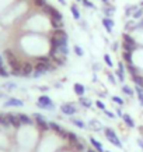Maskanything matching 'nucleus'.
Returning <instances> with one entry per match:
<instances>
[{"instance_id": "obj_44", "label": "nucleus", "mask_w": 143, "mask_h": 152, "mask_svg": "<svg viewBox=\"0 0 143 152\" xmlns=\"http://www.w3.org/2000/svg\"><path fill=\"white\" fill-rule=\"evenodd\" d=\"M104 113H105V115L108 116V117H110V119H114V117H115V115H114V113H112V112H110V110H104Z\"/></svg>"}, {"instance_id": "obj_26", "label": "nucleus", "mask_w": 143, "mask_h": 152, "mask_svg": "<svg viewBox=\"0 0 143 152\" xmlns=\"http://www.w3.org/2000/svg\"><path fill=\"white\" fill-rule=\"evenodd\" d=\"M122 57H124V60L126 61V64H132V53L124 50V53H122Z\"/></svg>"}, {"instance_id": "obj_46", "label": "nucleus", "mask_w": 143, "mask_h": 152, "mask_svg": "<svg viewBox=\"0 0 143 152\" xmlns=\"http://www.w3.org/2000/svg\"><path fill=\"white\" fill-rule=\"evenodd\" d=\"M108 80H110V81H111L112 84H115V83H116V81H115V77H114L112 74H108Z\"/></svg>"}, {"instance_id": "obj_6", "label": "nucleus", "mask_w": 143, "mask_h": 152, "mask_svg": "<svg viewBox=\"0 0 143 152\" xmlns=\"http://www.w3.org/2000/svg\"><path fill=\"white\" fill-rule=\"evenodd\" d=\"M51 57H52V60H53L58 66H63L66 63V56L62 55V53H59L58 50L51 49Z\"/></svg>"}, {"instance_id": "obj_50", "label": "nucleus", "mask_w": 143, "mask_h": 152, "mask_svg": "<svg viewBox=\"0 0 143 152\" xmlns=\"http://www.w3.org/2000/svg\"><path fill=\"white\" fill-rule=\"evenodd\" d=\"M112 49H114V50H115V49H118V43H114V45H112Z\"/></svg>"}, {"instance_id": "obj_40", "label": "nucleus", "mask_w": 143, "mask_h": 152, "mask_svg": "<svg viewBox=\"0 0 143 152\" xmlns=\"http://www.w3.org/2000/svg\"><path fill=\"white\" fill-rule=\"evenodd\" d=\"M0 75H1V77H4V78H6V77H9V75H10V73L4 69V67H0Z\"/></svg>"}, {"instance_id": "obj_53", "label": "nucleus", "mask_w": 143, "mask_h": 152, "mask_svg": "<svg viewBox=\"0 0 143 152\" xmlns=\"http://www.w3.org/2000/svg\"><path fill=\"white\" fill-rule=\"evenodd\" d=\"M86 152H96V151H93V149H87Z\"/></svg>"}, {"instance_id": "obj_4", "label": "nucleus", "mask_w": 143, "mask_h": 152, "mask_svg": "<svg viewBox=\"0 0 143 152\" xmlns=\"http://www.w3.org/2000/svg\"><path fill=\"white\" fill-rule=\"evenodd\" d=\"M42 10H44V13L48 14L52 20H59V21H62V13H60L59 10H56L55 7H52L51 4H46Z\"/></svg>"}, {"instance_id": "obj_31", "label": "nucleus", "mask_w": 143, "mask_h": 152, "mask_svg": "<svg viewBox=\"0 0 143 152\" xmlns=\"http://www.w3.org/2000/svg\"><path fill=\"white\" fill-rule=\"evenodd\" d=\"M142 15H143V7H142V9H138L133 14H132V17H133L135 20H139L140 17H142Z\"/></svg>"}, {"instance_id": "obj_19", "label": "nucleus", "mask_w": 143, "mask_h": 152, "mask_svg": "<svg viewBox=\"0 0 143 152\" xmlns=\"http://www.w3.org/2000/svg\"><path fill=\"white\" fill-rule=\"evenodd\" d=\"M0 126L10 127V123H9V120H7V113H1L0 112Z\"/></svg>"}, {"instance_id": "obj_18", "label": "nucleus", "mask_w": 143, "mask_h": 152, "mask_svg": "<svg viewBox=\"0 0 143 152\" xmlns=\"http://www.w3.org/2000/svg\"><path fill=\"white\" fill-rule=\"evenodd\" d=\"M122 119H124L125 124L128 126V127H130V129H133L135 127V121H133V119H132L129 115H124L122 116Z\"/></svg>"}, {"instance_id": "obj_39", "label": "nucleus", "mask_w": 143, "mask_h": 152, "mask_svg": "<svg viewBox=\"0 0 143 152\" xmlns=\"http://www.w3.org/2000/svg\"><path fill=\"white\" fill-rule=\"evenodd\" d=\"M82 3H83L84 7H87V9H90V7H94V4H93V1H90V0H82Z\"/></svg>"}, {"instance_id": "obj_8", "label": "nucleus", "mask_w": 143, "mask_h": 152, "mask_svg": "<svg viewBox=\"0 0 143 152\" xmlns=\"http://www.w3.org/2000/svg\"><path fill=\"white\" fill-rule=\"evenodd\" d=\"M34 73V64L30 63V61H24L21 64V75L23 77H28Z\"/></svg>"}, {"instance_id": "obj_56", "label": "nucleus", "mask_w": 143, "mask_h": 152, "mask_svg": "<svg viewBox=\"0 0 143 152\" xmlns=\"http://www.w3.org/2000/svg\"><path fill=\"white\" fill-rule=\"evenodd\" d=\"M77 1H82V0H77Z\"/></svg>"}, {"instance_id": "obj_45", "label": "nucleus", "mask_w": 143, "mask_h": 152, "mask_svg": "<svg viewBox=\"0 0 143 152\" xmlns=\"http://www.w3.org/2000/svg\"><path fill=\"white\" fill-rule=\"evenodd\" d=\"M118 70H119V71H122V73H125V69H124V63H122V61H119V63H118Z\"/></svg>"}, {"instance_id": "obj_3", "label": "nucleus", "mask_w": 143, "mask_h": 152, "mask_svg": "<svg viewBox=\"0 0 143 152\" xmlns=\"http://www.w3.org/2000/svg\"><path fill=\"white\" fill-rule=\"evenodd\" d=\"M104 133H105V137H107V140L110 141L111 144H114L115 147H118V148H122V142L119 141V138L116 137V134H115V131L112 129H105L104 130Z\"/></svg>"}, {"instance_id": "obj_34", "label": "nucleus", "mask_w": 143, "mask_h": 152, "mask_svg": "<svg viewBox=\"0 0 143 152\" xmlns=\"http://www.w3.org/2000/svg\"><path fill=\"white\" fill-rule=\"evenodd\" d=\"M104 13L107 14V17H110L112 13H115V7H114V6H111V7H105V9H104Z\"/></svg>"}, {"instance_id": "obj_11", "label": "nucleus", "mask_w": 143, "mask_h": 152, "mask_svg": "<svg viewBox=\"0 0 143 152\" xmlns=\"http://www.w3.org/2000/svg\"><path fill=\"white\" fill-rule=\"evenodd\" d=\"M6 107H10V106H16V107H21V106H24V102L20 101V99H17V98H10L9 101L4 103Z\"/></svg>"}, {"instance_id": "obj_38", "label": "nucleus", "mask_w": 143, "mask_h": 152, "mask_svg": "<svg viewBox=\"0 0 143 152\" xmlns=\"http://www.w3.org/2000/svg\"><path fill=\"white\" fill-rule=\"evenodd\" d=\"M73 145L76 147V149H77V151H84V144L83 142H79V141H76Z\"/></svg>"}, {"instance_id": "obj_41", "label": "nucleus", "mask_w": 143, "mask_h": 152, "mask_svg": "<svg viewBox=\"0 0 143 152\" xmlns=\"http://www.w3.org/2000/svg\"><path fill=\"white\" fill-rule=\"evenodd\" d=\"M74 53H76L77 56H83V55H84L83 49H82L80 46H74Z\"/></svg>"}, {"instance_id": "obj_27", "label": "nucleus", "mask_w": 143, "mask_h": 152, "mask_svg": "<svg viewBox=\"0 0 143 152\" xmlns=\"http://www.w3.org/2000/svg\"><path fill=\"white\" fill-rule=\"evenodd\" d=\"M136 94H138V98H139V102H140V105L143 106V88H142V87H138V85H136Z\"/></svg>"}, {"instance_id": "obj_36", "label": "nucleus", "mask_w": 143, "mask_h": 152, "mask_svg": "<svg viewBox=\"0 0 143 152\" xmlns=\"http://www.w3.org/2000/svg\"><path fill=\"white\" fill-rule=\"evenodd\" d=\"M128 71H129L132 75H136V74H138V69H136L133 64H128Z\"/></svg>"}, {"instance_id": "obj_51", "label": "nucleus", "mask_w": 143, "mask_h": 152, "mask_svg": "<svg viewBox=\"0 0 143 152\" xmlns=\"http://www.w3.org/2000/svg\"><path fill=\"white\" fill-rule=\"evenodd\" d=\"M116 113H118V116H124V115H122V112H121L119 109H118V110H116Z\"/></svg>"}, {"instance_id": "obj_7", "label": "nucleus", "mask_w": 143, "mask_h": 152, "mask_svg": "<svg viewBox=\"0 0 143 152\" xmlns=\"http://www.w3.org/2000/svg\"><path fill=\"white\" fill-rule=\"evenodd\" d=\"M34 119H35V124H38V127L42 130H49V123L45 120L44 116H41L39 113H34Z\"/></svg>"}, {"instance_id": "obj_33", "label": "nucleus", "mask_w": 143, "mask_h": 152, "mask_svg": "<svg viewBox=\"0 0 143 152\" xmlns=\"http://www.w3.org/2000/svg\"><path fill=\"white\" fill-rule=\"evenodd\" d=\"M122 91H124L126 95H129V96L133 95V89H132L130 87H128V85H124V87H122Z\"/></svg>"}, {"instance_id": "obj_23", "label": "nucleus", "mask_w": 143, "mask_h": 152, "mask_svg": "<svg viewBox=\"0 0 143 152\" xmlns=\"http://www.w3.org/2000/svg\"><path fill=\"white\" fill-rule=\"evenodd\" d=\"M70 11H72V14H73L74 18H76V20H80V11H79L77 6H76V4L70 6Z\"/></svg>"}, {"instance_id": "obj_10", "label": "nucleus", "mask_w": 143, "mask_h": 152, "mask_svg": "<svg viewBox=\"0 0 143 152\" xmlns=\"http://www.w3.org/2000/svg\"><path fill=\"white\" fill-rule=\"evenodd\" d=\"M60 110H62L63 115L72 116V115H74V113L77 112V109H76V106L72 105V103H63V105L60 106Z\"/></svg>"}, {"instance_id": "obj_22", "label": "nucleus", "mask_w": 143, "mask_h": 152, "mask_svg": "<svg viewBox=\"0 0 143 152\" xmlns=\"http://www.w3.org/2000/svg\"><path fill=\"white\" fill-rule=\"evenodd\" d=\"M132 80H133V83L136 84L138 87H142L143 88V77H142V75H139V74L132 75Z\"/></svg>"}, {"instance_id": "obj_20", "label": "nucleus", "mask_w": 143, "mask_h": 152, "mask_svg": "<svg viewBox=\"0 0 143 152\" xmlns=\"http://www.w3.org/2000/svg\"><path fill=\"white\" fill-rule=\"evenodd\" d=\"M19 117H20V120H21V124H33V120L30 119L27 115H24V113H20Z\"/></svg>"}, {"instance_id": "obj_43", "label": "nucleus", "mask_w": 143, "mask_h": 152, "mask_svg": "<svg viewBox=\"0 0 143 152\" xmlns=\"http://www.w3.org/2000/svg\"><path fill=\"white\" fill-rule=\"evenodd\" d=\"M96 105H97L98 109H101V110H105V105H104V102L97 101V102H96Z\"/></svg>"}, {"instance_id": "obj_15", "label": "nucleus", "mask_w": 143, "mask_h": 152, "mask_svg": "<svg viewBox=\"0 0 143 152\" xmlns=\"http://www.w3.org/2000/svg\"><path fill=\"white\" fill-rule=\"evenodd\" d=\"M73 89H74V92H76V95H79V96H83L84 92H86V88H84L83 84H79L76 83L73 85Z\"/></svg>"}, {"instance_id": "obj_48", "label": "nucleus", "mask_w": 143, "mask_h": 152, "mask_svg": "<svg viewBox=\"0 0 143 152\" xmlns=\"http://www.w3.org/2000/svg\"><path fill=\"white\" fill-rule=\"evenodd\" d=\"M136 29H143V21L142 23H139V24H136Z\"/></svg>"}, {"instance_id": "obj_54", "label": "nucleus", "mask_w": 143, "mask_h": 152, "mask_svg": "<svg viewBox=\"0 0 143 152\" xmlns=\"http://www.w3.org/2000/svg\"><path fill=\"white\" fill-rule=\"evenodd\" d=\"M102 1H104V3H108V0H102Z\"/></svg>"}, {"instance_id": "obj_14", "label": "nucleus", "mask_w": 143, "mask_h": 152, "mask_svg": "<svg viewBox=\"0 0 143 152\" xmlns=\"http://www.w3.org/2000/svg\"><path fill=\"white\" fill-rule=\"evenodd\" d=\"M102 24H104V27H105L107 32L108 34L112 32V28H114V21H112V20L105 17V18H102Z\"/></svg>"}, {"instance_id": "obj_57", "label": "nucleus", "mask_w": 143, "mask_h": 152, "mask_svg": "<svg viewBox=\"0 0 143 152\" xmlns=\"http://www.w3.org/2000/svg\"><path fill=\"white\" fill-rule=\"evenodd\" d=\"M105 152H110V151H105Z\"/></svg>"}, {"instance_id": "obj_12", "label": "nucleus", "mask_w": 143, "mask_h": 152, "mask_svg": "<svg viewBox=\"0 0 143 152\" xmlns=\"http://www.w3.org/2000/svg\"><path fill=\"white\" fill-rule=\"evenodd\" d=\"M122 39H124V43H126V45H130V46H133V48H138L136 41L130 37L129 34H124V35H122Z\"/></svg>"}, {"instance_id": "obj_37", "label": "nucleus", "mask_w": 143, "mask_h": 152, "mask_svg": "<svg viewBox=\"0 0 143 152\" xmlns=\"http://www.w3.org/2000/svg\"><path fill=\"white\" fill-rule=\"evenodd\" d=\"M104 60H105V63L108 67H112L114 66V63H112V60H111V56L110 55H104Z\"/></svg>"}, {"instance_id": "obj_5", "label": "nucleus", "mask_w": 143, "mask_h": 152, "mask_svg": "<svg viewBox=\"0 0 143 152\" xmlns=\"http://www.w3.org/2000/svg\"><path fill=\"white\" fill-rule=\"evenodd\" d=\"M53 37L58 39V46H65V45H67V39H69V37H67V34L63 31V29H55L53 31Z\"/></svg>"}, {"instance_id": "obj_52", "label": "nucleus", "mask_w": 143, "mask_h": 152, "mask_svg": "<svg viewBox=\"0 0 143 152\" xmlns=\"http://www.w3.org/2000/svg\"><path fill=\"white\" fill-rule=\"evenodd\" d=\"M58 1H59V3H60V4H65V3H66V1H65V0H58Z\"/></svg>"}, {"instance_id": "obj_21", "label": "nucleus", "mask_w": 143, "mask_h": 152, "mask_svg": "<svg viewBox=\"0 0 143 152\" xmlns=\"http://www.w3.org/2000/svg\"><path fill=\"white\" fill-rule=\"evenodd\" d=\"M80 99H79V102H80V105L84 106V107H91V103L93 102L90 101V99H87V98H84V96H79Z\"/></svg>"}, {"instance_id": "obj_16", "label": "nucleus", "mask_w": 143, "mask_h": 152, "mask_svg": "<svg viewBox=\"0 0 143 152\" xmlns=\"http://www.w3.org/2000/svg\"><path fill=\"white\" fill-rule=\"evenodd\" d=\"M62 138H65V140H67L69 142H72V144H74L76 141H77V135L74 133H72V131H66L65 134H63V137Z\"/></svg>"}, {"instance_id": "obj_13", "label": "nucleus", "mask_w": 143, "mask_h": 152, "mask_svg": "<svg viewBox=\"0 0 143 152\" xmlns=\"http://www.w3.org/2000/svg\"><path fill=\"white\" fill-rule=\"evenodd\" d=\"M49 129H52L55 133H58L60 137H63V134L66 133V130H63L59 124H58V123H53V121H52V123H49Z\"/></svg>"}, {"instance_id": "obj_55", "label": "nucleus", "mask_w": 143, "mask_h": 152, "mask_svg": "<svg viewBox=\"0 0 143 152\" xmlns=\"http://www.w3.org/2000/svg\"><path fill=\"white\" fill-rule=\"evenodd\" d=\"M140 6H143V1H142V3H140Z\"/></svg>"}, {"instance_id": "obj_29", "label": "nucleus", "mask_w": 143, "mask_h": 152, "mask_svg": "<svg viewBox=\"0 0 143 152\" xmlns=\"http://www.w3.org/2000/svg\"><path fill=\"white\" fill-rule=\"evenodd\" d=\"M125 29H126V31H133V29H136V23H133V21H128L126 25H125Z\"/></svg>"}, {"instance_id": "obj_30", "label": "nucleus", "mask_w": 143, "mask_h": 152, "mask_svg": "<svg viewBox=\"0 0 143 152\" xmlns=\"http://www.w3.org/2000/svg\"><path fill=\"white\" fill-rule=\"evenodd\" d=\"M72 123H73L76 127H79V129H84V127H86V124H84L82 120H79V119H72Z\"/></svg>"}, {"instance_id": "obj_2", "label": "nucleus", "mask_w": 143, "mask_h": 152, "mask_svg": "<svg viewBox=\"0 0 143 152\" xmlns=\"http://www.w3.org/2000/svg\"><path fill=\"white\" fill-rule=\"evenodd\" d=\"M38 107H41V109H48V110H53V102L49 96H46V95H41V96L38 98Z\"/></svg>"}, {"instance_id": "obj_42", "label": "nucleus", "mask_w": 143, "mask_h": 152, "mask_svg": "<svg viewBox=\"0 0 143 152\" xmlns=\"http://www.w3.org/2000/svg\"><path fill=\"white\" fill-rule=\"evenodd\" d=\"M112 102H115V103H118L119 106L124 105V101H122V99H121L119 96H112Z\"/></svg>"}, {"instance_id": "obj_24", "label": "nucleus", "mask_w": 143, "mask_h": 152, "mask_svg": "<svg viewBox=\"0 0 143 152\" xmlns=\"http://www.w3.org/2000/svg\"><path fill=\"white\" fill-rule=\"evenodd\" d=\"M51 24H52V27H53V29H62V28H63V23L59 21V20L51 18Z\"/></svg>"}, {"instance_id": "obj_17", "label": "nucleus", "mask_w": 143, "mask_h": 152, "mask_svg": "<svg viewBox=\"0 0 143 152\" xmlns=\"http://www.w3.org/2000/svg\"><path fill=\"white\" fill-rule=\"evenodd\" d=\"M90 142H91V145L94 148H96V151L97 152H104V148H102V144L100 142V141H97L96 138H93V137H90Z\"/></svg>"}, {"instance_id": "obj_35", "label": "nucleus", "mask_w": 143, "mask_h": 152, "mask_svg": "<svg viewBox=\"0 0 143 152\" xmlns=\"http://www.w3.org/2000/svg\"><path fill=\"white\" fill-rule=\"evenodd\" d=\"M138 10V6H130V7H126V15H130V14H133L135 11Z\"/></svg>"}, {"instance_id": "obj_28", "label": "nucleus", "mask_w": 143, "mask_h": 152, "mask_svg": "<svg viewBox=\"0 0 143 152\" xmlns=\"http://www.w3.org/2000/svg\"><path fill=\"white\" fill-rule=\"evenodd\" d=\"M34 6L37 9H44L46 6V0H34Z\"/></svg>"}, {"instance_id": "obj_9", "label": "nucleus", "mask_w": 143, "mask_h": 152, "mask_svg": "<svg viewBox=\"0 0 143 152\" xmlns=\"http://www.w3.org/2000/svg\"><path fill=\"white\" fill-rule=\"evenodd\" d=\"M7 120H9L10 126H13L16 129L21 127V120H20L19 115H16V113H7Z\"/></svg>"}, {"instance_id": "obj_49", "label": "nucleus", "mask_w": 143, "mask_h": 152, "mask_svg": "<svg viewBox=\"0 0 143 152\" xmlns=\"http://www.w3.org/2000/svg\"><path fill=\"white\" fill-rule=\"evenodd\" d=\"M0 67H4V66H3V59H1V55H0Z\"/></svg>"}, {"instance_id": "obj_25", "label": "nucleus", "mask_w": 143, "mask_h": 152, "mask_svg": "<svg viewBox=\"0 0 143 152\" xmlns=\"http://www.w3.org/2000/svg\"><path fill=\"white\" fill-rule=\"evenodd\" d=\"M90 129H91V130H96V131H98V130L102 129V126L98 123L97 120H91V121H90Z\"/></svg>"}, {"instance_id": "obj_32", "label": "nucleus", "mask_w": 143, "mask_h": 152, "mask_svg": "<svg viewBox=\"0 0 143 152\" xmlns=\"http://www.w3.org/2000/svg\"><path fill=\"white\" fill-rule=\"evenodd\" d=\"M37 63H51V59L46 57V56H41V57H37Z\"/></svg>"}, {"instance_id": "obj_1", "label": "nucleus", "mask_w": 143, "mask_h": 152, "mask_svg": "<svg viewBox=\"0 0 143 152\" xmlns=\"http://www.w3.org/2000/svg\"><path fill=\"white\" fill-rule=\"evenodd\" d=\"M52 70H55V67L51 66V63H49V64H48V63H37L35 67H34L33 75L34 77H39V75L48 73V71H52Z\"/></svg>"}, {"instance_id": "obj_47", "label": "nucleus", "mask_w": 143, "mask_h": 152, "mask_svg": "<svg viewBox=\"0 0 143 152\" xmlns=\"http://www.w3.org/2000/svg\"><path fill=\"white\" fill-rule=\"evenodd\" d=\"M6 87L9 88V89H11V88H16V84H13V83H7V85Z\"/></svg>"}]
</instances>
